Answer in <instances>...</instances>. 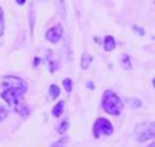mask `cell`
I'll return each instance as SVG.
<instances>
[{"label":"cell","mask_w":155,"mask_h":147,"mask_svg":"<svg viewBox=\"0 0 155 147\" xmlns=\"http://www.w3.org/2000/svg\"><path fill=\"white\" fill-rule=\"evenodd\" d=\"M23 94H25L23 91L15 90V88H3V91H2L0 96H2V99L9 105L11 109H14L17 114H20L23 117H28L29 108H28V105L23 99Z\"/></svg>","instance_id":"1"},{"label":"cell","mask_w":155,"mask_h":147,"mask_svg":"<svg viewBox=\"0 0 155 147\" xmlns=\"http://www.w3.org/2000/svg\"><path fill=\"white\" fill-rule=\"evenodd\" d=\"M102 108L105 112H108L111 115H119L123 111V103L114 91L107 90L102 96Z\"/></svg>","instance_id":"2"},{"label":"cell","mask_w":155,"mask_h":147,"mask_svg":"<svg viewBox=\"0 0 155 147\" xmlns=\"http://www.w3.org/2000/svg\"><path fill=\"white\" fill-rule=\"evenodd\" d=\"M135 135L137 139L140 142H144L147 139L155 138V121H149V123H143L135 129Z\"/></svg>","instance_id":"3"},{"label":"cell","mask_w":155,"mask_h":147,"mask_svg":"<svg viewBox=\"0 0 155 147\" xmlns=\"http://www.w3.org/2000/svg\"><path fill=\"white\" fill-rule=\"evenodd\" d=\"M113 130H114V127H113L111 121L107 118H97L93 124V135L96 138H99L101 135H111Z\"/></svg>","instance_id":"4"},{"label":"cell","mask_w":155,"mask_h":147,"mask_svg":"<svg viewBox=\"0 0 155 147\" xmlns=\"http://www.w3.org/2000/svg\"><path fill=\"white\" fill-rule=\"evenodd\" d=\"M0 87L2 88H15V90H20L23 93H26V90H28L26 82L23 79H20V78H15V76L2 78L0 79Z\"/></svg>","instance_id":"5"},{"label":"cell","mask_w":155,"mask_h":147,"mask_svg":"<svg viewBox=\"0 0 155 147\" xmlns=\"http://www.w3.org/2000/svg\"><path fill=\"white\" fill-rule=\"evenodd\" d=\"M61 37H62V26L61 24H55L53 27L47 29V32H46V40L50 41L52 44L59 43Z\"/></svg>","instance_id":"6"},{"label":"cell","mask_w":155,"mask_h":147,"mask_svg":"<svg viewBox=\"0 0 155 147\" xmlns=\"http://www.w3.org/2000/svg\"><path fill=\"white\" fill-rule=\"evenodd\" d=\"M104 49H105L107 52H113V50L116 49V40H114L111 35L105 37V40H104Z\"/></svg>","instance_id":"7"},{"label":"cell","mask_w":155,"mask_h":147,"mask_svg":"<svg viewBox=\"0 0 155 147\" xmlns=\"http://www.w3.org/2000/svg\"><path fill=\"white\" fill-rule=\"evenodd\" d=\"M91 61H93L91 55H88V53H84V55H82V58H81V68H82V70H87V68L90 67Z\"/></svg>","instance_id":"8"},{"label":"cell","mask_w":155,"mask_h":147,"mask_svg":"<svg viewBox=\"0 0 155 147\" xmlns=\"http://www.w3.org/2000/svg\"><path fill=\"white\" fill-rule=\"evenodd\" d=\"M120 64H122V67H123L125 70H132V64H131V58H129V55L123 53L122 58H120Z\"/></svg>","instance_id":"9"},{"label":"cell","mask_w":155,"mask_h":147,"mask_svg":"<svg viewBox=\"0 0 155 147\" xmlns=\"http://www.w3.org/2000/svg\"><path fill=\"white\" fill-rule=\"evenodd\" d=\"M64 105H65L64 102L56 103V105H55V108L52 109V115H53V117H59V115L64 112Z\"/></svg>","instance_id":"10"},{"label":"cell","mask_w":155,"mask_h":147,"mask_svg":"<svg viewBox=\"0 0 155 147\" xmlns=\"http://www.w3.org/2000/svg\"><path fill=\"white\" fill-rule=\"evenodd\" d=\"M49 94H50L52 99L59 97V87H58V85H50V88H49Z\"/></svg>","instance_id":"11"},{"label":"cell","mask_w":155,"mask_h":147,"mask_svg":"<svg viewBox=\"0 0 155 147\" xmlns=\"http://www.w3.org/2000/svg\"><path fill=\"white\" fill-rule=\"evenodd\" d=\"M68 126H70L68 120H67V118H65V120H62V121H61V124L58 126V130H59V133H65V132H67V129H68Z\"/></svg>","instance_id":"12"},{"label":"cell","mask_w":155,"mask_h":147,"mask_svg":"<svg viewBox=\"0 0 155 147\" xmlns=\"http://www.w3.org/2000/svg\"><path fill=\"white\" fill-rule=\"evenodd\" d=\"M3 29H5V18H3V9L0 6V37L3 35Z\"/></svg>","instance_id":"13"},{"label":"cell","mask_w":155,"mask_h":147,"mask_svg":"<svg viewBox=\"0 0 155 147\" xmlns=\"http://www.w3.org/2000/svg\"><path fill=\"white\" fill-rule=\"evenodd\" d=\"M62 85H64V88H65V91H67V93H71L73 82H71L70 79H64V81H62Z\"/></svg>","instance_id":"14"},{"label":"cell","mask_w":155,"mask_h":147,"mask_svg":"<svg viewBox=\"0 0 155 147\" xmlns=\"http://www.w3.org/2000/svg\"><path fill=\"white\" fill-rule=\"evenodd\" d=\"M67 141H68V138H61L59 141H56V142H53V144H52V147H65V144H67Z\"/></svg>","instance_id":"15"},{"label":"cell","mask_w":155,"mask_h":147,"mask_svg":"<svg viewBox=\"0 0 155 147\" xmlns=\"http://www.w3.org/2000/svg\"><path fill=\"white\" fill-rule=\"evenodd\" d=\"M6 117H8V109H6L5 106L0 105V121H3Z\"/></svg>","instance_id":"16"},{"label":"cell","mask_w":155,"mask_h":147,"mask_svg":"<svg viewBox=\"0 0 155 147\" xmlns=\"http://www.w3.org/2000/svg\"><path fill=\"white\" fill-rule=\"evenodd\" d=\"M128 103H129L132 108H140V106H141V102H140V100H137V99H129V100H128Z\"/></svg>","instance_id":"17"},{"label":"cell","mask_w":155,"mask_h":147,"mask_svg":"<svg viewBox=\"0 0 155 147\" xmlns=\"http://www.w3.org/2000/svg\"><path fill=\"white\" fill-rule=\"evenodd\" d=\"M132 29H134V32H137L138 35H141V37L144 35V30H143L141 27H138V26H132Z\"/></svg>","instance_id":"18"},{"label":"cell","mask_w":155,"mask_h":147,"mask_svg":"<svg viewBox=\"0 0 155 147\" xmlns=\"http://www.w3.org/2000/svg\"><path fill=\"white\" fill-rule=\"evenodd\" d=\"M31 34H34V11L31 9Z\"/></svg>","instance_id":"19"},{"label":"cell","mask_w":155,"mask_h":147,"mask_svg":"<svg viewBox=\"0 0 155 147\" xmlns=\"http://www.w3.org/2000/svg\"><path fill=\"white\" fill-rule=\"evenodd\" d=\"M61 14H62V17H65V8H64V2L61 0Z\"/></svg>","instance_id":"20"},{"label":"cell","mask_w":155,"mask_h":147,"mask_svg":"<svg viewBox=\"0 0 155 147\" xmlns=\"http://www.w3.org/2000/svg\"><path fill=\"white\" fill-rule=\"evenodd\" d=\"M40 61H41L40 58H35V59H34V67H38V65H40Z\"/></svg>","instance_id":"21"},{"label":"cell","mask_w":155,"mask_h":147,"mask_svg":"<svg viewBox=\"0 0 155 147\" xmlns=\"http://www.w3.org/2000/svg\"><path fill=\"white\" fill-rule=\"evenodd\" d=\"M15 3H17V5H25L26 0H15Z\"/></svg>","instance_id":"22"},{"label":"cell","mask_w":155,"mask_h":147,"mask_svg":"<svg viewBox=\"0 0 155 147\" xmlns=\"http://www.w3.org/2000/svg\"><path fill=\"white\" fill-rule=\"evenodd\" d=\"M87 87H88L90 90H93V88H94V85H93V82H88V84H87Z\"/></svg>","instance_id":"23"},{"label":"cell","mask_w":155,"mask_h":147,"mask_svg":"<svg viewBox=\"0 0 155 147\" xmlns=\"http://www.w3.org/2000/svg\"><path fill=\"white\" fill-rule=\"evenodd\" d=\"M152 85H153V88H155V78H153V81H152Z\"/></svg>","instance_id":"24"},{"label":"cell","mask_w":155,"mask_h":147,"mask_svg":"<svg viewBox=\"0 0 155 147\" xmlns=\"http://www.w3.org/2000/svg\"><path fill=\"white\" fill-rule=\"evenodd\" d=\"M147 147H155V142H152L150 145H147Z\"/></svg>","instance_id":"25"}]
</instances>
